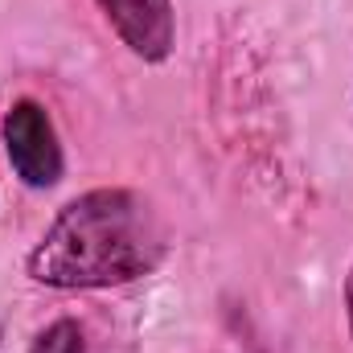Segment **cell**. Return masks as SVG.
Segmentation results:
<instances>
[{
    "instance_id": "cell-1",
    "label": "cell",
    "mask_w": 353,
    "mask_h": 353,
    "mask_svg": "<svg viewBox=\"0 0 353 353\" xmlns=\"http://www.w3.org/2000/svg\"><path fill=\"white\" fill-rule=\"evenodd\" d=\"M169 255L161 210L123 185L87 189L66 201L25 255V275L58 292L123 288L152 275Z\"/></svg>"
},
{
    "instance_id": "cell-2",
    "label": "cell",
    "mask_w": 353,
    "mask_h": 353,
    "mask_svg": "<svg viewBox=\"0 0 353 353\" xmlns=\"http://www.w3.org/2000/svg\"><path fill=\"white\" fill-rule=\"evenodd\" d=\"M4 148H8L12 173L29 189H54L66 173L58 128L37 99H17L4 111Z\"/></svg>"
},
{
    "instance_id": "cell-3",
    "label": "cell",
    "mask_w": 353,
    "mask_h": 353,
    "mask_svg": "<svg viewBox=\"0 0 353 353\" xmlns=\"http://www.w3.org/2000/svg\"><path fill=\"white\" fill-rule=\"evenodd\" d=\"M111 33L128 46L132 58L161 66L176 50V12L173 0H94Z\"/></svg>"
},
{
    "instance_id": "cell-4",
    "label": "cell",
    "mask_w": 353,
    "mask_h": 353,
    "mask_svg": "<svg viewBox=\"0 0 353 353\" xmlns=\"http://www.w3.org/2000/svg\"><path fill=\"white\" fill-rule=\"evenodd\" d=\"M29 353H99V350H94L90 333L83 329V325H79V321L62 316V321L46 325V329H41V333L33 337Z\"/></svg>"
},
{
    "instance_id": "cell-5",
    "label": "cell",
    "mask_w": 353,
    "mask_h": 353,
    "mask_svg": "<svg viewBox=\"0 0 353 353\" xmlns=\"http://www.w3.org/2000/svg\"><path fill=\"white\" fill-rule=\"evenodd\" d=\"M345 321H350V341H353V267L345 275Z\"/></svg>"
}]
</instances>
